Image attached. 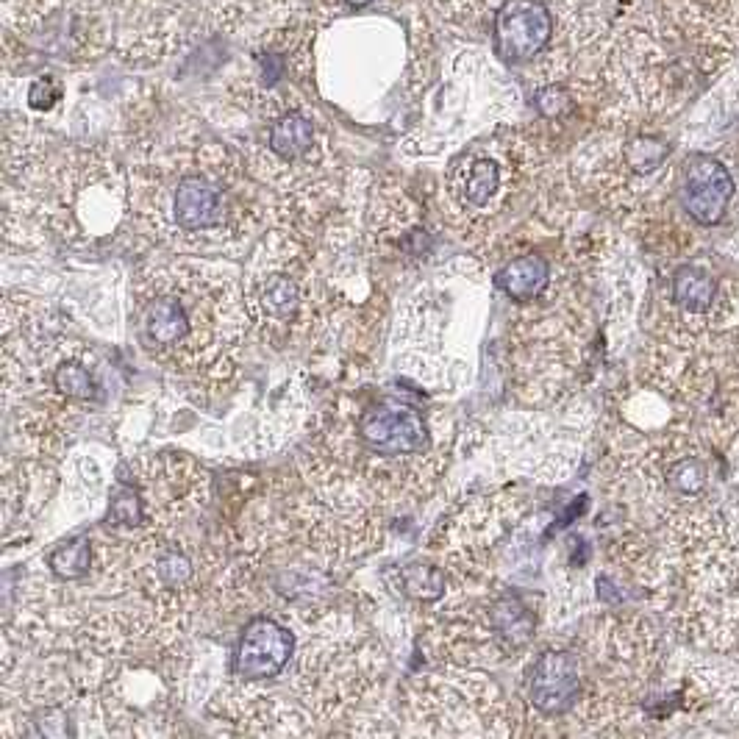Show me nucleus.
Returning a JSON list of instances; mask_svg holds the SVG:
<instances>
[{"instance_id": "f257e3e1", "label": "nucleus", "mask_w": 739, "mask_h": 739, "mask_svg": "<svg viewBox=\"0 0 739 739\" xmlns=\"http://www.w3.org/2000/svg\"><path fill=\"white\" fill-rule=\"evenodd\" d=\"M445 448L420 403L378 389L339 395L301 453L303 481L387 509L426 498L445 473Z\"/></svg>"}, {"instance_id": "f03ea898", "label": "nucleus", "mask_w": 739, "mask_h": 739, "mask_svg": "<svg viewBox=\"0 0 739 739\" xmlns=\"http://www.w3.org/2000/svg\"><path fill=\"white\" fill-rule=\"evenodd\" d=\"M131 176V228L167 248H234L273 223V195L245 156L187 137L139 151Z\"/></svg>"}, {"instance_id": "7ed1b4c3", "label": "nucleus", "mask_w": 739, "mask_h": 739, "mask_svg": "<svg viewBox=\"0 0 739 739\" xmlns=\"http://www.w3.org/2000/svg\"><path fill=\"white\" fill-rule=\"evenodd\" d=\"M131 328L148 359L189 387H223L251 331L237 273L206 259L145 267L134 281Z\"/></svg>"}, {"instance_id": "20e7f679", "label": "nucleus", "mask_w": 739, "mask_h": 739, "mask_svg": "<svg viewBox=\"0 0 739 739\" xmlns=\"http://www.w3.org/2000/svg\"><path fill=\"white\" fill-rule=\"evenodd\" d=\"M131 226L128 167L95 148H67L3 178V237L51 231L70 248H98Z\"/></svg>"}, {"instance_id": "39448f33", "label": "nucleus", "mask_w": 739, "mask_h": 739, "mask_svg": "<svg viewBox=\"0 0 739 739\" xmlns=\"http://www.w3.org/2000/svg\"><path fill=\"white\" fill-rule=\"evenodd\" d=\"M103 559L120 564L123 592H134L170 626L189 631L214 598H223L231 556L217 542L187 534L181 523L153 528L134 539L98 542Z\"/></svg>"}, {"instance_id": "423d86ee", "label": "nucleus", "mask_w": 739, "mask_h": 739, "mask_svg": "<svg viewBox=\"0 0 739 739\" xmlns=\"http://www.w3.org/2000/svg\"><path fill=\"white\" fill-rule=\"evenodd\" d=\"M312 231L270 226L242 276L248 328L273 351L312 339L334 312Z\"/></svg>"}, {"instance_id": "0eeeda50", "label": "nucleus", "mask_w": 739, "mask_h": 739, "mask_svg": "<svg viewBox=\"0 0 739 739\" xmlns=\"http://www.w3.org/2000/svg\"><path fill=\"white\" fill-rule=\"evenodd\" d=\"M387 656L351 612H328L309 626L295 667V692L320 723L348 720L381 684Z\"/></svg>"}, {"instance_id": "6e6552de", "label": "nucleus", "mask_w": 739, "mask_h": 739, "mask_svg": "<svg viewBox=\"0 0 739 739\" xmlns=\"http://www.w3.org/2000/svg\"><path fill=\"white\" fill-rule=\"evenodd\" d=\"M542 151L523 131H503L464 148L445 170L442 192L453 226L489 234L531 195L542 176Z\"/></svg>"}, {"instance_id": "1a4fd4ad", "label": "nucleus", "mask_w": 739, "mask_h": 739, "mask_svg": "<svg viewBox=\"0 0 739 739\" xmlns=\"http://www.w3.org/2000/svg\"><path fill=\"white\" fill-rule=\"evenodd\" d=\"M426 634L428 656L456 667L512 662L537 639V609L517 589L467 595L453 584Z\"/></svg>"}, {"instance_id": "9d476101", "label": "nucleus", "mask_w": 739, "mask_h": 739, "mask_svg": "<svg viewBox=\"0 0 739 739\" xmlns=\"http://www.w3.org/2000/svg\"><path fill=\"white\" fill-rule=\"evenodd\" d=\"M406 717L420 737H520L514 703L476 667L439 664L414 678Z\"/></svg>"}, {"instance_id": "9b49d317", "label": "nucleus", "mask_w": 739, "mask_h": 739, "mask_svg": "<svg viewBox=\"0 0 739 739\" xmlns=\"http://www.w3.org/2000/svg\"><path fill=\"white\" fill-rule=\"evenodd\" d=\"M528 512V501L509 492L481 495L467 503L445 526L437 545L439 564L451 573L453 584H487L495 576L501 551L526 523Z\"/></svg>"}, {"instance_id": "f8f14e48", "label": "nucleus", "mask_w": 739, "mask_h": 739, "mask_svg": "<svg viewBox=\"0 0 739 739\" xmlns=\"http://www.w3.org/2000/svg\"><path fill=\"white\" fill-rule=\"evenodd\" d=\"M520 701L514 703L520 737H559V723L576 728L587 698V670L581 651L545 648L523 670ZM573 734V731H570Z\"/></svg>"}, {"instance_id": "ddd939ff", "label": "nucleus", "mask_w": 739, "mask_h": 739, "mask_svg": "<svg viewBox=\"0 0 739 739\" xmlns=\"http://www.w3.org/2000/svg\"><path fill=\"white\" fill-rule=\"evenodd\" d=\"M739 323V278L717 276L709 259H692L667 278L656 334H714Z\"/></svg>"}, {"instance_id": "4468645a", "label": "nucleus", "mask_w": 739, "mask_h": 739, "mask_svg": "<svg viewBox=\"0 0 739 739\" xmlns=\"http://www.w3.org/2000/svg\"><path fill=\"white\" fill-rule=\"evenodd\" d=\"M209 712L223 723L228 737H309L314 734L312 717L301 712L295 703L284 701L273 692L242 681L217 692L209 703Z\"/></svg>"}, {"instance_id": "2eb2a0df", "label": "nucleus", "mask_w": 739, "mask_h": 739, "mask_svg": "<svg viewBox=\"0 0 739 739\" xmlns=\"http://www.w3.org/2000/svg\"><path fill=\"white\" fill-rule=\"evenodd\" d=\"M364 242L373 256H387L392 262H409L428 245L426 220L420 206L401 187H373L367 206Z\"/></svg>"}, {"instance_id": "dca6fc26", "label": "nucleus", "mask_w": 739, "mask_h": 739, "mask_svg": "<svg viewBox=\"0 0 739 739\" xmlns=\"http://www.w3.org/2000/svg\"><path fill=\"white\" fill-rule=\"evenodd\" d=\"M298 639L289 623L276 614H259L245 623L234 651V676L237 681H273L292 662Z\"/></svg>"}, {"instance_id": "f3484780", "label": "nucleus", "mask_w": 739, "mask_h": 739, "mask_svg": "<svg viewBox=\"0 0 739 739\" xmlns=\"http://www.w3.org/2000/svg\"><path fill=\"white\" fill-rule=\"evenodd\" d=\"M737 195V181L723 159L712 153H695L681 167V209L698 226H714L726 217Z\"/></svg>"}, {"instance_id": "a211bd4d", "label": "nucleus", "mask_w": 739, "mask_h": 739, "mask_svg": "<svg viewBox=\"0 0 739 739\" xmlns=\"http://www.w3.org/2000/svg\"><path fill=\"white\" fill-rule=\"evenodd\" d=\"M587 262V256H570L564 267H559V262H553L548 253L542 251H520L509 256L506 262L498 267L495 273V287L501 292L506 301L512 303L514 309L520 306H531V303H539L542 298H548L556 284L562 281L564 276H570L576 267Z\"/></svg>"}, {"instance_id": "6ab92c4d", "label": "nucleus", "mask_w": 739, "mask_h": 739, "mask_svg": "<svg viewBox=\"0 0 739 739\" xmlns=\"http://www.w3.org/2000/svg\"><path fill=\"white\" fill-rule=\"evenodd\" d=\"M392 578L398 584V592H403L409 601L420 603V606H437L439 601L448 598L453 587L451 573L442 564L409 562L398 567Z\"/></svg>"}, {"instance_id": "aec40b11", "label": "nucleus", "mask_w": 739, "mask_h": 739, "mask_svg": "<svg viewBox=\"0 0 739 739\" xmlns=\"http://www.w3.org/2000/svg\"><path fill=\"white\" fill-rule=\"evenodd\" d=\"M48 567H51L53 578L64 581V584H76V581L95 576V567H98V542L92 537L70 539V542L59 545L48 556Z\"/></svg>"}, {"instance_id": "412c9836", "label": "nucleus", "mask_w": 739, "mask_h": 739, "mask_svg": "<svg viewBox=\"0 0 739 739\" xmlns=\"http://www.w3.org/2000/svg\"><path fill=\"white\" fill-rule=\"evenodd\" d=\"M62 81L51 73H42L39 78H34V84L28 89V109L31 112H51L56 103L62 101Z\"/></svg>"}, {"instance_id": "4be33fe9", "label": "nucleus", "mask_w": 739, "mask_h": 739, "mask_svg": "<svg viewBox=\"0 0 739 739\" xmlns=\"http://www.w3.org/2000/svg\"><path fill=\"white\" fill-rule=\"evenodd\" d=\"M351 9H362V6H367V3H373V0H345Z\"/></svg>"}]
</instances>
